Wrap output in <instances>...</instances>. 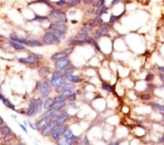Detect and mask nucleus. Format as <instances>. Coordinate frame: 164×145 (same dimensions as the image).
I'll list each match as a JSON object with an SVG mask.
<instances>
[{
  "label": "nucleus",
  "instance_id": "nucleus-11",
  "mask_svg": "<svg viewBox=\"0 0 164 145\" xmlns=\"http://www.w3.org/2000/svg\"><path fill=\"white\" fill-rule=\"evenodd\" d=\"M70 117L68 113L65 112V111H63V112H61L60 114H57V113H56L55 120H56L58 125H64V124H65V122H68L70 120Z\"/></svg>",
  "mask_w": 164,
  "mask_h": 145
},
{
  "label": "nucleus",
  "instance_id": "nucleus-46",
  "mask_svg": "<svg viewBox=\"0 0 164 145\" xmlns=\"http://www.w3.org/2000/svg\"><path fill=\"white\" fill-rule=\"evenodd\" d=\"M157 70L164 72V67L163 66H158V67H157Z\"/></svg>",
  "mask_w": 164,
  "mask_h": 145
},
{
  "label": "nucleus",
  "instance_id": "nucleus-53",
  "mask_svg": "<svg viewBox=\"0 0 164 145\" xmlns=\"http://www.w3.org/2000/svg\"><path fill=\"white\" fill-rule=\"evenodd\" d=\"M160 141H161L163 143H164V136L163 137H162L161 139H160Z\"/></svg>",
  "mask_w": 164,
  "mask_h": 145
},
{
  "label": "nucleus",
  "instance_id": "nucleus-23",
  "mask_svg": "<svg viewBox=\"0 0 164 145\" xmlns=\"http://www.w3.org/2000/svg\"><path fill=\"white\" fill-rule=\"evenodd\" d=\"M57 111L53 108H50V109H46V111L45 112L42 113V114L41 115V117H54L56 116Z\"/></svg>",
  "mask_w": 164,
  "mask_h": 145
},
{
  "label": "nucleus",
  "instance_id": "nucleus-9",
  "mask_svg": "<svg viewBox=\"0 0 164 145\" xmlns=\"http://www.w3.org/2000/svg\"><path fill=\"white\" fill-rule=\"evenodd\" d=\"M68 129V127L67 125H58L56 128L54 129L53 131L51 133V136H52V138H53L54 140H58L59 138L64 136V133L66 132V130Z\"/></svg>",
  "mask_w": 164,
  "mask_h": 145
},
{
  "label": "nucleus",
  "instance_id": "nucleus-54",
  "mask_svg": "<svg viewBox=\"0 0 164 145\" xmlns=\"http://www.w3.org/2000/svg\"><path fill=\"white\" fill-rule=\"evenodd\" d=\"M46 1H50V0H46Z\"/></svg>",
  "mask_w": 164,
  "mask_h": 145
},
{
  "label": "nucleus",
  "instance_id": "nucleus-18",
  "mask_svg": "<svg viewBox=\"0 0 164 145\" xmlns=\"http://www.w3.org/2000/svg\"><path fill=\"white\" fill-rule=\"evenodd\" d=\"M10 40H12V41L17 42V43H20V44L23 45L25 44L26 40L25 39V38H21V37H19L15 32H12V33L10 35Z\"/></svg>",
  "mask_w": 164,
  "mask_h": 145
},
{
  "label": "nucleus",
  "instance_id": "nucleus-29",
  "mask_svg": "<svg viewBox=\"0 0 164 145\" xmlns=\"http://www.w3.org/2000/svg\"><path fill=\"white\" fill-rule=\"evenodd\" d=\"M99 28H100V30H102V35H103V36H104V35H106L107 33H108L109 28H110V26H109L108 24L104 23V24H101Z\"/></svg>",
  "mask_w": 164,
  "mask_h": 145
},
{
  "label": "nucleus",
  "instance_id": "nucleus-1",
  "mask_svg": "<svg viewBox=\"0 0 164 145\" xmlns=\"http://www.w3.org/2000/svg\"><path fill=\"white\" fill-rule=\"evenodd\" d=\"M43 105V102L40 98H33L30 100L29 104L28 109L26 111V115L29 117H34L37 115L42 111V106Z\"/></svg>",
  "mask_w": 164,
  "mask_h": 145
},
{
  "label": "nucleus",
  "instance_id": "nucleus-35",
  "mask_svg": "<svg viewBox=\"0 0 164 145\" xmlns=\"http://www.w3.org/2000/svg\"><path fill=\"white\" fill-rule=\"evenodd\" d=\"M102 88H103V90H105V91L109 92H112L113 91L112 87H111L110 85L107 84H104L102 85Z\"/></svg>",
  "mask_w": 164,
  "mask_h": 145
},
{
  "label": "nucleus",
  "instance_id": "nucleus-55",
  "mask_svg": "<svg viewBox=\"0 0 164 145\" xmlns=\"http://www.w3.org/2000/svg\"><path fill=\"white\" fill-rule=\"evenodd\" d=\"M0 93H1V89H0Z\"/></svg>",
  "mask_w": 164,
  "mask_h": 145
},
{
  "label": "nucleus",
  "instance_id": "nucleus-3",
  "mask_svg": "<svg viewBox=\"0 0 164 145\" xmlns=\"http://www.w3.org/2000/svg\"><path fill=\"white\" fill-rule=\"evenodd\" d=\"M75 140H76L75 135L72 133L70 128H68L64 133V136L57 140V143L59 144H72L75 142Z\"/></svg>",
  "mask_w": 164,
  "mask_h": 145
},
{
  "label": "nucleus",
  "instance_id": "nucleus-57",
  "mask_svg": "<svg viewBox=\"0 0 164 145\" xmlns=\"http://www.w3.org/2000/svg\"><path fill=\"white\" fill-rule=\"evenodd\" d=\"M0 37H1V35H0Z\"/></svg>",
  "mask_w": 164,
  "mask_h": 145
},
{
  "label": "nucleus",
  "instance_id": "nucleus-41",
  "mask_svg": "<svg viewBox=\"0 0 164 145\" xmlns=\"http://www.w3.org/2000/svg\"><path fill=\"white\" fill-rule=\"evenodd\" d=\"M18 125H19V126L20 127V128H21L23 131H25V133H28V130H27L26 127L25 125H23V124H21V123H18Z\"/></svg>",
  "mask_w": 164,
  "mask_h": 145
},
{
  "label": "nucleus",
  "instance_id": "nucleus-27",
  "mask_svg": "<svg viewBox=\"0 0 164 145\" xmlns=\"http://www.w3.org/2000/svg\"><path fill=\"white\" fill-rule=\"evenodd\" d=\"M12 129L10 128L8 125H0V133L3 135L8 134L12 133Z\"/></svg>",
  "mask_w": 164,
  "mask_h": 145
},
{
  "label": "nucleus",
  "instance_id": "nucleus-13",
  "mask_svg": "<svg viewBox=\"0 0 164 145\" xmlns=\"http://www.w3.org/2000/svg\"><path fill=\"white\" fill-rule=\"evenodd\" d=\"M71 64L70 59L68 58H64V59H59V60L56 61L54 66L57 70H62V69L66 68L67 67H70Z\"/></svg>",
  "mask_w": 164,
  "mask_h": 145
},
{
  "label": "nucleus",
  "instance_id": "nucleus-20",
  "mask_svg": "<svg viewBox=\"0 0 164 145\" xmlns=\"http://www.w3.org/2000/svg\"><path fill=\"white\" fill-rule=\"evenodd\" d=\"M59 72H60L62 77H66L67 75H71V74H73V72H75V69L74 67H67L66 68L62 69V70H59Z\"/></svg>",
  "mask_w": 164,
  "mask_h": 145
},
{
  "label": "nucleus",
  "instance_id": "nucleus-33",
  "mask_svg": "<svg viewBox=\"0 0 164 145\" xmlns=\"http://www.w3.org/2000/svg\"><path fill=\"white\" fill-rule=\"evenodd\" d=\"M151 106L153 108H155V109H157V110L164 113V106H163V105H160L158 104H151Z\"/></svg>",
  "mask_w": 164,
  "mask_h": 145
},
{
  "label": "nucleus",
  "instance_id": "nucleus-37",
  "mask_svg": "<svg viewBox=\"0 0 164 145\" xmlns=\"http://www.w3.org/2000/svg\"><path fill=\"white\" fill-rule=\"evenodd\" d=\"M140 98L141 100H144V101H149V100L151 99V96L150 95L147 94V93H144V94L141 95Z\"/></svg>",
  "mask_w": 164,
  "mask_h": 145
},
{
  "label": "nucleus",
  "instance_id": "nucleus-22",
  "mask_svg": "<svg viewBox=\"0 0 164 145\" xmlns=\"http://www.w3.org/2000/svg\"><path fill=\"white\" fill-rule=\"evenodd\" d=\"M55 101L53 98H46L45 101L43 103V108L44 109H48L50 108H52L53 106Z\"/></svg>",
  "mask_w": 164,
  "mask_h": 145
},
{
  "label": "nucleus",
  "instance_id": "nucleus-21",
  "mask_svg": "<svg viewBox=\"0 0 164 145\" xmlns=\"http://www.w3.org/2000/svg\"><path fill=\"white\" fill-rule=\"evenodd\" d=\"M66 106H67V103H66V101H55L53 108L56 109L57 112H59V111H61L62 109H64V108Z\"/></svg>",
  "mask_w": 164,
  "mask_h": 145
},
{
  "label": "nucleus",
  "instance_id": "nucleus-26",
  "mask_svg": "<svg viewBox=\"0 0 164 145\" xmlns=\"http://www.w3.org/2000/svg\"><path fill=\"white\" fill-rule=\"evenodd\" d=\"M15 138H16V135L13 132H12V133H8V134L4 135L3 141H4V142H10V141H12V140L15 139Z\"/></svg>",
  "mask_w": 164,
  "mask_h": 145
},
{
  "label": "nucleus",
  "instance_id": "nucleus-31",
  "mask_svg": "<svg viewBox=\"0 0 164 145\" xmlns=\"http://www.w3.org/2000/svg\"><path fill=\"white\" fill-rule=\"evenodd\" d=\"M64 89L65 90H74L75 88H76V86H75V83H72V82H66L65 84L64 85Z\"/></svg>",
  "mask_w": 164,
  "mask_h": 145
},
{
  "label": "nucleus",
  "instance_id": "nucleus-52",
  "mask_svg": "<svg viewBox=\"0 0 164 145\" xmlns=\"http://www.w3.org/2000/svg\"><path fill=\"white\" fill-rule=\"evenodd\" d=\"M118 144L119 142H117V141H115V142H111V144Z\"/></svg>",
  "mask_w": 164,
  "mask_h": 145
},
{
  "label": "nucleus",
  "instance_id": "nucleus-34",
  "mask_svg": "<svg viewBox=\"0 0 164 145\" xmlns=\"http://www.w3.org/2000/svg\"><path fill=\"white\" fill-rule=\"evenodd\" d=\"M123 14V13L120 14V15L118 16L112 15L110 16V18H109V23H114V22H115L117 20H118V19L120 18V17H121Z\"/></svg>",
  "mask_w": 164,
  "mask_h": 145
},
{
  "label": "nucleus",
  "instance_id": "nucleus-48",
  "mask_svg": "<svg viewBox=\"0 0 164 145\" xmlns=\"http://www.w3.org/2000/svg\"><path fill=\"white\" fill-rule=\"evenodd\" d=\"M4 120H3L2 117H0V125H2L3 124H4Z\"/></svg>",
  "mask_w": 164,
  "mask_h": 145
},
{
  "label": "nucleus",
  "instance_id": "nucleus-6",
  "mask_svg": "<svg viewBox=\"0 0 164 145\" xmlns=\"http://www.w3.org/2000/svg\"><path fill=\"white\" fill-rule=\"evenodd\" d=\"M42 57V55L38 54H32L26 57H20L18 59L19 62L24 64H34L39 62L40 58Z\"/></svg>",
  "mask_w": 164,
  "mask_h": 145
},
{
  "label": "nucleus",
  "instance_id": "nucleus-28",
  "mask_svg": "<svg viewBox=\"0 0 164 145\" xmlns=\"http://www.w3.org/2000/svg\"><path fill=\"white\" fill-rule=\"evenodd\" d=\"M89 34L87 33V32H80V33L77 34L75 36V38H76V39H78V40H86L87 38H89Z\"/></svg>",
  "mask_w": 164,
  "mask_h": 145
},
{
  "label": "nucleus",
  "instance_id": "nucleus-49",
  "mask_svg": "<svg viewBox=\"0 0 164 145\" xmlns=\"http://www.w3.org/2000/svg\"><path fill=\"white\" fill-rule=\"evenodd\" d=\"M85 141H84V143H85V144H89V141H88V139H87V137L86 136V138H85Z\"/></svg>",
  "mask_w": 164,
  "mask_h": 145
},
{
  "label": "nucleus",
  "instance_id": "nucleus-45",
  "mask_svg": "<svg viewBox=\"0 0 164 145\" xmlns=\"http://www.w3.org/2000/svg\"><path fill=\"white\" fill-rule=\"evenodd\" d=\"M120 0H112V5H115V4H117V3L120 2Z\"/></svg>",
  "mask_w": 164,
  "mask_h": 145
},
{
  "label": "nucleus",
  "instance_id": "nucleus-44",
  "mask_svg": "<svg viewBox=\"0 0 164 145\" xmlns=\"http://www.w3.org/2000/svg\"><path fill=\"white\" fill-rule=\"evenodd\" d=\"M87 12L89 13H94V12H96V11H95V8H94V7H90L89 9H88V10H87Z\"/></svg>",
  "mask_w": 164,
  "mask_h": 145
},
{
  "label": "nucleus",
  "instance_id": "nucleus-8",
  "mask_svg": "<svg viewBox=\"0 0 164 145\" xmlns=\"http://www.w3.org/2000/svg\"><path fill=\"white\" fill-rule=\"evenodd\" d=\"M40 94L42 98H48L51 93V85L50 81H44L40 86Z\"/></svg>",
  "mask_w": 164,
  "mask_h": 145
},
{
  "label": "nucleus",
  "instance_id": "nucleus-38",
  "mask_svg": "<svg viewBox=\"0 0 164 145\" xmlns=\"http://www.w3.org/2000/svg\"><path fill=\"white\" fill-rule=\"evenodd\" d=\"M76 99H77V95H76V93H75V92L71 93V95L69 96V98H68V101H70V102L76 101Z\"/></svg>",
  "mask_w": 164,
  "mask_h": 145
},
{
  "label": "nucleus",
  "instance_id": "nucleus-43",
  "mask_svg": "<svg viewBox=\"0 0 164 145\" xmlns=\"http://www.w3.org/2000/svg\"><path fill=\"white\" fill-rule=\"evenodd\" d=\"M94 0H83V2L84 3V4H90L91 3H93Z\"/></svg>",
  "mask_w": 164,
  "mask_h": 145
},
{
  "label": "nucleus",
  "instance_id": "nucleus-12",
  "mask_svg": "<svg viewBox=\"0 0 164 145\" xmlns=\"http://www.w3.org/2000/svg\"><path fill=\"white\" fill-rule=\"evenodd\" d=\"M57 126H58V125H57V123H56V120H55V119L54 120L53 119V120H51V122L48 124L47 126H46L45 128L42 130L41 134L43 136H45V137L51 136V133H52V132L53 131L54 129L56 128Z\"/></svg>",
  "mask_w": 164,
  "mask_h": 145
},
{
  "label": "nucleus",
  "instance_id": "nucleus-16",
  "mask_svg": "<svg viewBox=\"0 0 164 145\" xmlns=\"http://www.w3.org/2000/svg\"><path fill=\"white\" fill-rule=\"evenodd\" d=\"M0 100H1V101H2L3 104H4V106H7V108H9V109H11V110L15 111V112H16L15 105L12 104V103H11L10 101L7 98H5V97L3 95L1 94V93H0Z\"/></svg>",
  "mask_w": 164,
  "mask_h": 145
},
{
  "label": "nucleus",
  "instance_id": "nucleus-2",
  "mask_svg": "<svg viewBox=\"0 0 164 145\" xmlns=\"http://www.w3.org/2000/svg\"><path fill=\"white\" fill-rule=\"evenodd\" d=\"M49 17L56 20V21L63 22V23H67L68 21V18H67L66 13L64 11L61 10L56 9V8L52 9L50 11Z\"/></svg>",
  "mask_w": 164,
  "mask_h": 145
},
{
  "label": "nucleus",
  "instance_id": "nucleus-47",
  "mask_svg": "<svg viewBox=\"0 0 164 145\" xmlns=\"http://www.w3.org/2000/svg\"><path fill=\"white\" fill-rule=\"evenodd\" d=\"M160 80H161V81L164 84V74H160Z\"/></svg>",
  "mask_w": 164,
  "mask_h": 145
},
{
  "label": "nucleus",
  "instance_id": "nucleus-50",
  "mask_svg": "<svg viewBox=\"0 0 164 145\" xmlns=\"http://www.w3.org/2000/svg\"><path fill=\"white\" fill-rule=\"evenodd\" d=\"M71 22H72V24H77V23H78V21H76V20H72V21H71Z\"/></svg>",
  "mask_w": 164,
  "mask_h": 145
},
{
  "label": "nucleus",
  "instance_id": "nucleus-56",
  "mask_svg": "<svg viewBox=\"0 0 164 145\" xmlns=\"http://www.w3.org/2000/svg\"><path fill=\"white\" fill-rule=\"evenodd\" d=\"M163 119H164V115H163Z\"/></svg>",
  "mask_w": 164,
  "mask_h": 145
},
{
  "label": "nucleus",
  "instance_id": "nucleus-40",
  "mask_svg": "<svg viewBox=\"0 0 164 145\" xmlns=\"http://www.w3.org/2000/svg\"><path fill=\"white\" fill-rule=\"evenodd\" d=\"M154 78V75L152 73H148L145 77V80L146 81H152Z\"/></svg>",
  "mask_w": 164,
  "mask_h": 145
},
{
  "label": "nucleus",
  "instance_id": "nucleus-42",
  "mask_svg": "<svg viewBox=\"0 0 164 145\" xmlns=\"http://www.w3.org/2000/svg\"><path fill=\"white\" fill-rule=\"evenodd\" d=\"M28 124H29V125L30 128H31L32 129V130H37L36 126H35V124H33L31 122H28Z\"/></svg>",
  "mask_w": 164,
  "mask_h": 145
},
{
  "label": "nucleus",
  "instance_id": "nucleus-15",
  "mask_svg": "<svg viewBox=\"0 0 164 145\" xmlns=\"http://www.w3.org/2000/svg\"><path fill=\"white\" fill-rule=\"evenodd\" d=\"M25 46H29V47H40L42 46V43L40 40L34 38H30V39H26L25 42Z\"/></svg>",
  "mask_w": 164,
  "mask_h": 145
},
{
  "label": "nucleus",
  "instance_id": "nucleus-19",
  "mask_svg": "<svg viewBox=\"0 0 164 145\" xmlns=\"http://www.w3.org/2000/svg\"><path fill=\"white\" fill-rule=\"evenodd\" d=\"M66 80L68 81L72 82V83H80L83 81V78L81 77H80L79 75H73V74H71V75H67L65 77Z\"/></svg>",
  "mask_w": 164,
  "mask_h": 145
},
{
  "label": "nucleus",
  "instance_id": "nucleus-14",
  "mask_svg": "<svg viewBox=\"0 0 164 145\" xmlns=\"http://www.w3.org/2000/svg\"><path fill=\"white\" fill-rule=\"evenodd\" d=\"M66 82H67V80H66L65 77H59V78L51 79L50 81L51 87H53L58 86H63V85L65 84Z\"/></svg>",
  "mask_w": 164,
  "mask_h": 145
},
{
  "label": "nucleus",
  "instance_id": "nucleus-24",
  "mask_svg": "<svg viewBox=\"0 0 164 145\" xmlns=\"http://www.w3.org/2000/svg\"><path fill=\"white\" fill-rule=\"evenodd\" d=\"M10 45L15 51H21V50H23L26 48L25 46H23V44H20V43H17V42L12 41V40L10 41Z\"/></svg>",
  "mask_w": 164,
  "mask_h": 145
},
{
  "label": "nucleus",
  "instance_id": "nucleus-51",
  "mask_svg": "<svg viewBox=\"0 0 164 145\" xmlns=\"http://www.w3.org/2000/svg\"><path fill=\"white\" fill-rule=\"evenodd\" d=\"M11 117H12V118H14V119H16V118H17V117H16L15 114H12V115H11Z\"/></svg>",
  "mask_w": 164,
  "mask_h": 145
},
{
  "label": "nucleus",
  "instance_id": "nucleus-7",
  "mask_svg": "<svg viewBox=\"0 0 164 145\" xmlns=\"http://www.w3.org/2000/svg\"><path fill=\"white\" fill-rule=\"evenodd\" d=\"M48 29L52 32H62L64 33H67V32L68 31V27L67 24L63 22L56 21L51 22Z\"/></svg>",
  "mask_w": 164,
  "mask_h": 145
},
{
  "label": "nucleus",
  "instance_id": "nucleus-5",
  "mask_svg": "<svg viewBox=\"0 0 164 145\" xmlns=\"http://www.w3.org/2000/svg\"><path fill=\"white\" fill-rule=\"evenodd\" d=\"M73 51H74L73 46H70V47L66 48V49L55 53V54H53L52 56H51V59L53 61H57V60H59V59L67 58L72 52H73Z\"/></svg>",
  "mask_w": 164,
  "mask_h": 145
},
{
  "label": "nucleus",
  "instance_id": "nucleus-30",
  "mask_svg": "<svg viewBox=\"0 0 164 145\" xmlns=\"http://www.w3.org/2000/svg\"><path fill=\"white\" fill-rule=\"evenodd\" d=\"M55 4H56V5H57L58 7L61 8H65L69 7L68 1H65V0H59V1L55 2Z\"/></svg>",
  "mask_w": 164,
  "mask_h": 145
},
{
  "label": "nucleus",
  "instance_id": "nucleus-39",
  "mask_svg": "<svg viewBox=\"0 0 164 145\" xmlns=\"http://www.w3.org/2000/svg\"><path fill=\"white\" fill-rule=\"evenodd\" d=\"M92 30H93L92 27H90V26H88V27H83V28H82L80 31L83 32H87V33H89L90 32L92 31Z\"/></svg>",
  "mask_w": 164,
  "mask_h": 145
},
{
  "label": "nucleus",
  "instance_id": "nucleus-4",
  "mask_svg": "<svg viewBox=\"0 0 164 145\" xmlns=\"http://www.w3.org/2000/svg\"><path fill=\"white\" fill-rule=\"evenodd\" d=\"M42 42L46 45L58 44L61 42V39L53 32H46L42 37Z\"/></svg>",
  "mask_w": 164,
  "mask_h": 145
},
{
  "label": "nucleus",
  "instance_id": "nucleus-36",
  "mask_svg": "<svg viewBox=\"0 0 164 145\" xmlns=\"http://www.w3.org/2000/svg\"><path fill=\"white\" fill-rule=\"evenodd\" d=\"M64 90H65V89H64V85H63V86H58L55 87V92H56L57 94H61Z\"/></svg>",
  "mask_w": 164,
  "mask_h": 145
},
{
  "label": "nucleus",
  "instance_id": "nucleus-32",
  "mask_svg": "<svg viewBox=\"0 0 164 145\" xmlns=\"http://www.w3.org/2000/svg\"><path fill=\"white\" fill-rule=\"evenodd\" d=\"M82 0H68V4H69V7H74L75 6L78 5L81 3Z\"/></svg>",
  "mask_w": 164,
  "mask_h": 145
},
{
  "label": "nucleus",
  "instance_id": "nucleus-10",
  "mask_svg": "<svg viewBox=\"0 0 164 145\" xmlns=\"http://www.w3.org/2000/svg\"><path fill=\"white\" fill-rule=\"evenodd\" d=\"M53 119V117H42L40 120L35 123V126H36L37 130L41 132L46 126L51 122V120Z\"/></svg>",
  "mask_w": 164,
  "mask_h": 145
},
{
  "label": "nucleus",
  "instance_id": "nucleus-25",
  "mask_svg": "<svg viewBox=\"0 0 164 145\" xmlns=\"http://www.w3.org/2000/svg\"><path fill=\"white\" fill-rule=\"evenodd\" d=\"M48 19H49L48 16H40V15H37V14H35L34 17L31 19V21H37V22H44V21H48Z\"/></svg>",
  "mask_w": 164,
  "mask_h": 145
},
{
  "label": "nucleus",
  "instance_id": "nucleus-17",
  "mask_svg": "<svg viewBox=\"0 0 164 145\" xmlns=\"http://www.w3.org/2000/svg\"><path fill=\"white\" fill-rule=\"evenodd\" d=\"M102 16H97V17L96 18L92 19V20L88 21L86 24L87 25L90 26V27H96V26L100 25L102 23Z\"/></svg>",
  "mask_w": 164,
  "mask_h": 145
}]
</instances>
